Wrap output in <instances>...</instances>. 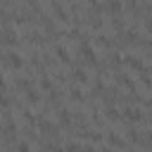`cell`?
Returning <instances> with one entry per match:
<instances>
[{
  "label": "cell",
  "mask_w": 152,
  "mask_h": 152,
  "mask_svg": "<svg viewBox=\"0 0 152 152\" xmlns=\"http://www.w3.org/2000/svg\"><path fill=\"white\" fill-rule=\"evenodd\" d=\"M124 116H126L128 121H140V119H142V112H140V109H133V107H128V109L124 112Z\"/></svg>",
  "instance_id": "6da1fadb"
},
{
  "label": "cell",
  "mask_w": 152,
  "mask_h": 152,
  "mask_svg": "<svg viewBox=\"0 0 152 152\" xmlns=\"http://www.w3.org/2000/svg\"><path fill=\"white\" fill-rule=\"evenodd\" d=\"M74 78H76L78 83H86V81H88V76H86L83 69H76V71H74Z\"/></svg>",
  "instance_id": "7a4b0ae2"
},
{
  "label": "cell",
  "mask_w": 152,
  "mask_h": 152,
  "mask_svg": "<svg viewBox=\"0 0 152 152\" xmlns=\"http://www.w3.org/2000/svg\"><path fill=\"white\" fill-rule=\"evenodd\" d=\"M10 64H12V66H14V69H17V66H21V57H19V55H14V52H12V55H10Z\"/></svg>",
  "instance_id": "3957f363"
}]
</instances>
